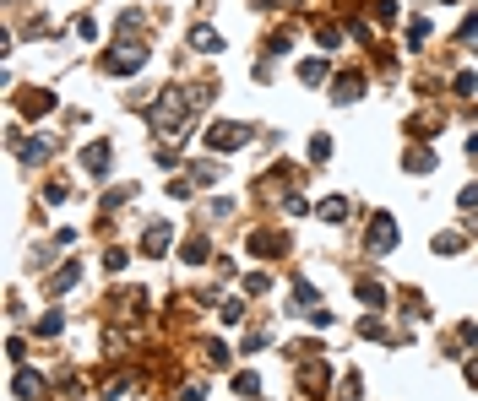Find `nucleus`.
Listing matches in <instances>:
<instances>
[{
  "mask_svg": "<svg viewBox=\"0 0 478 401\" xmlns=\"http://www.w3.org/2000/svg\"><path fill=\"white\" fill-rule=\"evenodd\" d=\"M185 114H190V98H180V93H164V98L152 103V130H168V136H180Z\"/></svg>",
  "mask_w": 478,
  "mask_h": 401,
  "instance_id": "f257e3e1",
  "label": "nucleus"
},
{
  "mask_svg": "<svg viewBox=\"0 0 478 401\" xmlns=\"http://www.w3.org/2000/svg\"><path fill=\"white\" fill-rule=\"evenodd\" d=\"M142 65H147L142 43H136V49H114V55H104V71H114V76H120V71L131 76V71H142Z\"/></svg>",
  "mask_w": 478,
  "mask_h": 401,
  "instance_id": "f03ea898",
  "label": "nucleus"
},
{
  "mask_svg": "<svg viewBox=\"0 0 478 401\" xmlns=\"http://www.w3.org/2000/svg\"><path fill=\"white\" fill-rule=\"evenodd\" d=\"M245 141H250L245 125H212L207 130V147H218V152H234V147H245Z\"/></svg>",
  "mask_w": 478,
  "mask_h": 401,
  "instance_id": "7ed1b4c3",
  "label": "nucleus"
},
{
  "mask_svg": "<svg viewBox=\"0 0 478 401\" xmlns=\"http://www.w3.org/2000/svg\"><path fill=\"white\" fill-rule=\"evenodd\" d=\"M82 168L93 174V179L104 174V168H109V141H93V147H82Z\"/></svg>",
  "mask_w": 478,
  "mask_h": 401,
  "instance_id": "20e7f679",
  "label": "nucleus"
},
{
  "mask_svg": "<svg viewBox=\"0 0 478 401\" xmlns=\"http://www.w3.org/2000/svg\"><path fill=\"white\" fill-rule=\"evenodd\" d=\"M397 244V222L392 217H375L370 222V250H392Z\"/></svg>",
  "mask_w": 478,
  "mask_h": 401,
  "instance_id": "39448f33",
  "label": "nucleus"
},
{
  "mask_svg": "<svg viewBox=\"0 0 478 401\" xmlns=\"http://www.w3.org/2000/svg\"><path fill=\"white\" fill-rule=\"evenodd\" d=\"M288 239L283 233H250V255H283Z\"/></svg>",
  "mask_w": 478,
  "mask_h": 401,
  "instance_id": "423d86ee",
  "label": "nucleus"
},
{
  "mask_svg": "<svg viewBox=\"0 0 478 401\" xmlns=\"http://www.w3.org/2000/svg\"><path fill=\"white\" fill-rule=\"evenodd\" d=\"M168 239H174V233H168V222H152V228H147V239H142V250H147V255H164Z\"/></svg>",
  "mask_w": 478,
  "mask_h": 401,
  "instance_id": "0eeeda50",
  "label": "nucleus"
},
{
  "mask_svg": "<svg viewBox=\"0 0 478 401\" xmlns=\"http://www.w3.org/2000/svg\"><path fill=\"white\" fill-rule=\"evenodd\" d=\"M343 217H348V200H343V196L321 200V222H343Z\"/></svg>",
  "mask_w": 478,
  "mask_h": 401,
  "instance_id": "6e6552de",
  "label": "nucleus"
},
{
  "mask_svg": "<svg viewBox=\"0 0 478 401\" xmlns=\"http://www.w3.org/2000/svg\"><path fill=\"white\" fill-rule=\"evenodd\" d=\"M190 43H196V49H201V55H207V49H223V39H218V33H212V27H196V33H190Z\"/></svg>",
  "mask_w": 478,
  "mask_h": 401,
  "instance_id": "1a4fd4ad",
  "label": "nucleus"
},
{
  "mask_svg": "<svg viewBox=\"0 0 478 401\" xmlns=\"http://www.w3.org/2000/svg\"><path fill=\"white\" fill-rule=\"evenodd\" d=\"M359 93H364V76H343V81H337V98H343V103H354Z\"/></svg>",
  "mask_w": 478,
  "mask_h": 401,
  "instance_id": "9d476101",
  "label": "nucleus"
},
{
  "mask_svg": "<svg viewBox=\"0 0 478 401\" xmlns=\"http://www.w3.org/2000/svg\"><path fill=\"white\" fill-rule=\"evenodd\" d=\"M408 174H424V168H435V158H430V152H424V147H413V152H408Z\"/></svg>",
  "mask_w": 478,
  "mask_h": 401,
  "instance_id": "9b49d317",
  "label": "nucleus"
},
{
  "mask_svg": "<svg viewBox=\"0 0 478 401\" xmlns=\"http://www.w3.org/2000/svg\"><path fill=\"white\" fill-rule=\"evenodd\" d=\"M359 299L380 309V304H386V287H380V282H359Z\"/></svg>",
  "mask_w": 478,
  "mask_h": 401,
  "instance_id": "f8f14e48",
  "label": "nucleus"
},
{
  "mask_svg": "<svg viewBox=\"0 0 478 401\" xmlns=\"http://www.w3.org/2000/svg\"><path fill=\"white\" fill-rule=\"evenodd\" d=\"M22 158H27V163H44V158H49V141H22Z\"/></svg>",
  "mask_w": 478,
  "mask_h": 401,
  "instance_id": "ddd939ff",
  "label": "nucleus"
},
{
  "mask_svg": "<svg viewBox=\"0 0 478 401\" xmlns=\"http://www.w3.org/2000/svg\"><path fill=\"white\" fill-rule=\"evenodd\" d=\"M293 304H299V309H315V287L310 282H293Z\"/></svg>",
  "mask_w": 478,
  "mask_h": 401,
  "instance_id": "4468645a",
  "label": "nucleus"
},
{
  "mask_svg": "<svg viewBox=\"0 0 478 401\" xmlns=\"http://www.w3.org/2000/svg\"><path fill=\"white\" fill-rule=\"evenodd\" d=\"M255 390H261L255 374H234V396H255Z\"/></svg>",
  "mask_w": 478,
  "mask_h": 401,
  "instance_id": "2eb2a0df",
  "label": "nucleus"
},
{
  "mask_svg": "<svg viewBox=\"0 0 478 401\" xmlns=\"http://www.w3.org/2000/svg\"><path fill=\"white\" fill-rule=\"evenodd\" d=\"M39 390H44L39 374H17V396H39Z\"/></svg>",
  "mask_w": 478,
  "mask_h": 401,
  "instance_id": "dca6fc26",
  "label": "nucleus"
},
{
  "mask_svg": "<svg viewBox=\"0 0 478 401\" xmlns=\"http://www.w3.org/2000/svg\"><path fill=\"white\" fill-rule=\"evenodd\" d=\"M435 250H440V255H457V250H462V239H457V233H440V239H435Z\"/></svg>",
  "mask_w": 478,
  "mask_h": 401,
  "instance_id": "f3484780",
  "label": "nucleus"
},
{
  "mask_svg": "<svg viewBox=\"0 0 478 401\" xmlns=\"http://www.w3.org/2000/svg\"><path fill=\"white\" fill-rule=\"evenodd\" d=\"M299 76H305V81H321V76H326V65H321V60H305V65H299Z\"/></svg>",
  "mask_w": 478,
  "mask_h": 401,
  "instance_id": "a211bd4d",
  "label": "nucleus"
},
{
  "mask_svg": "<svg viewBox=\"0 0 478 401\" xmlns=\"http://www.w3.org/2000/svg\"><path fill=\"white\" fill-rule=\"evenodd\" d=\"M462 212H478V190H473V184L462 190Z\"/></svg>",
  "mask_w": 478,
  "mask_h": 401,
  "instance_id": "6ab92c4d",
  "label": "nucleus"
},
{
  "mask_svg": "<svg viewBox=\"0 0 478 401\" xmlns=\"http://www.w3.org/2000/svg\"><path fill=\"white\" fill-rule=\"evenodd\" d=\"M478 39V17H467V22H462V43H473Z\"/></svg>",
  "mask_w": 478,
  "mask_h": 401,
  "instance_id": "aec40b11",
  "label": "nucleus"
},
{
  "mask_svg": "<svg viewBox=\"0 0 478 401\" xmlns=\"http://www.w3.org/2000/svg\"><path fill=\"white\" fill-rule=\"evenodd\" d=\"M467 380H473V385H478V363H467Z\"/></svg>",
  "mask_w": 478,
  "mask_h": 401,
  "instance_id": "412c9836",
  "label": "nucleus"
},
{
  "mask_svg": "<svg viewBox=\"0 0 478 401\" xmlns=\"http://www.w3.org/2000/svg\"><path fill=\"white\" fill-rule=\"evenodd\" d=\"M451 6H457V0H451Z\"/></svg>",
  "mask_w": 478,
  "mask_h": 401,
  "instance_id": "4be33fe9",
  "label": "nucleus"
}]
</instances>
